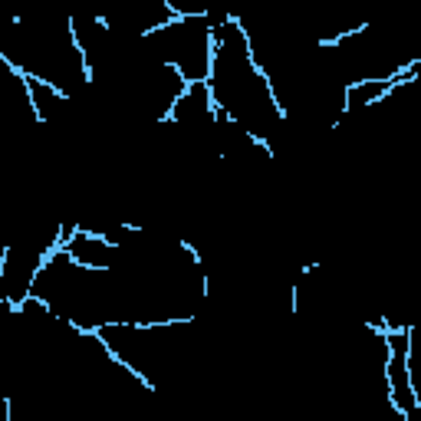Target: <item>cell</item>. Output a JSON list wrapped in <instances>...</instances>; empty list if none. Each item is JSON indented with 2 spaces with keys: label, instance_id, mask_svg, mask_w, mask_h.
Here are the masks:
<instances>
[{
  "label": "cell",
  "instance_id": "1",
  "mask_svg": "<svg viewBox=\"0 0 421 421\" xmlns=\"http://www.w3.org/2000/svg\"><path fill=\"white\" fill-rule=\"evenodd\" d=\"M3 421H13V402H10V395H3Z\"/></svg>",
  "mask_w": 421,
  "mask_h": 421
}]
</instances>
